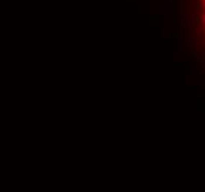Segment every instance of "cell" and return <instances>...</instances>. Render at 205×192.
<instances>
[{"mask_svg": "<svg viewBox=\"0 0 205 192\" xmlns=\"http://www.w3.org/2000/svg\"><path fill=\"white\" fill-rule=\"evenodd\" d=\"M195 13H196V16L199 18V16L204 13V11H202V6H196V9H195Z\"/></svg>", "mask_w": 205, "mask_h": 192, "instance_id": "6da1fadb", "label": "cell"}, {"mask_svg": "<svg viewBox=\"0 0 205 192\" xmlns=\"http://www.w3.org/2000/svg\"><path fill=\"white\" fill-rule=\"evenodd\" d=\"M199 22H201V24H204V25H205V11H204V13H202V15H201V16H199Z\"/></svg>", "mask_w": 205, "mask_h": 192, "instance_id": "7a4b0ae2", "label": "cell"}, {"mask_svg": "<svg viewBox=\"0 0 205 192\" xmlns=\"http://www.w3.org/2000/svg\"><path fill=\"white\" fill-rule=\"evenodd\" d=\"M198 43H199V42H198V38H196V37H193V45H195V46H196V45H198Z\"/></svg>", "mask_w": 205, "mask_h": 192, "instance_id": "3957f363", "label": "cell"}, {"mask_svg": "<svg viewBox=\"0 0 205 192\" xmlns=\"http://www.w3.org/2000/svg\"><path fill=\"white\" fill-rule=\"evenodd\" d=\"M201 6H202V9H205V0H202V2H201Z\"/></svg>", "mask_w": 205, "mask_h": 192, "instance_id": "277c9868", "label": "cell"}, {"mask_svg": "<svg viewBox=\"0 0 205 192\" xmlns=\"http://www.w3.org/2000/svg\"><path fill=\"white\" fill-rule=\"evenodd\" d=\"M205 84V81H199V83H196V86H204Z\"/></svg>", "mask_w": 205, "mask_h": 192, "instance_id": "5b68a950", "label": "cell"}, {"mask_svg": "<svg viewBox=\"0 0 205 192\" xmlns=\"http://www.w3.org/2000/svg\"><path fill=\"white\" fill-rule=\"evenodd\" d=\"M202 34L205 35V25H204V30H202Z\"/></svg>", "mask_w": 205, "mask_h": 192, "instance_id": "8992f818", "label": "cell"}, {"mask_svg": "<svg viewBox=\"0 0 205 192\" xmlns=\"http://www.w3.org/2000/svg\"><path fill=\"white\" fill-rule=\"evenodd\" d=\"M202 59H204V61H205V53H204V55H202Z\"/></svg>", "mask_w": 205, "mask_h": 192, "instance_id": "52a82bcc", "label": "cell"}]
</instances>
